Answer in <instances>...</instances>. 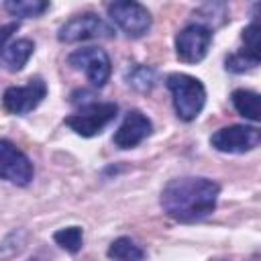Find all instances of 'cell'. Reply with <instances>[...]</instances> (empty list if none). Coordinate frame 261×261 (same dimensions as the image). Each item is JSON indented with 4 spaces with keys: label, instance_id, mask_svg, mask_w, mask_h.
Returning a JSON list of instances; mask_svg holds the SVG:
<instances>
[{
    "label": "cell",
    "instance_id": "obj_1",
    "mask_svg": "<svg viewBox=\"0 0 261 261\" xmlns=\"http://www.w3.org/2000/svg\"><path fill=\"white\" fill-rule=\"evenodd\" d=\"M220 186L208 177H177L161 192L163 210L179 222H196L206 218L214 208Z\"/></svg>",
    "mask_w": 261,
    "mask_h": 261
},
{
    "label": "cell",
    "instance_id": "obj_16",
    "mask_svg": "<svg viewBox=\"0 0 261 261\" xmlns=\"http://www.w3.org/2000/svg\"><path fill=\"white\" fill-rule=\"evenodd\" d=\"M53 239H55V243H57L61 249H65V251H69V253H77V251L82 249V245H84V232H82L80 226L61 228V230H57V232L53 234Z\"/></svg>",
    "mask_w": 261,
    "mask_h": 261
},
{
    "label": "cell",
    "instance_id": "obj_14",
    "mask_svg": "<svg viewBox=\"0 0 261 261\" xmlns=\"http://www.w3.org/2000/svg\"><path fill=\"white\" fill-rule=\"evenodd\" d=\"M108 257L114 261H143L145 259V251L128 237H120L116 241H112L110 249H108Z\"/></svg>",
    "mask_w": 261,
    "mask_h": 261
},
{
    "label": "cell",
    "instance_id": "obj_8",
    "mask_svg": "<svg viewBox=\"0 0 261 261\" xmlns=\"http://www.w3.org/2000/svg\"><path fill=\"white\" fill-rule=\"evenodd\" d=\"M67 63L73 69H82L88 75V80L98 88H102L108 82L110 71H112L108 53L98 47H84V49L73 51L67 57Z\"/></svg>",
    "mask_w": 261,
    "mask_h": 261
},
{
    "label": "cell",
    "instance_id": "obj_7",
    "mask_svg": "<svg viewBox=\"0 0 261 261\" xmlns=\"http://www.w3.org/2000/svg\"><path fill=\"white\" fill-rule=\"evenodd\" d=\"M212 43V31L206 24H188L175 37V53L184 63H198L206 57Z\"/></svg>",
    "mask_w": 261,
    "mask_h": 261
},
{
    "label": "cell",
    "instance_id": "obj_20",
    "mask_svg": "<svg viewBox=\"0 0 261 261\" xmlns=\"http://www.w3.org/2000/svg\"><path fill=\"white\" fill-rule=\"evenodd\" d=\"M16 27H18V24H14V22L0 27V53H2V49L6 47V41H8V39L12 37V33L16 31Z\"/></svg>",
    "mask_w": 261,
    "mask_h": 261
},
{
    "label": "cell",
    "instance_id": "obj_17",
    "mask_svg": "<svg viewBox=\"0 0 261 261\" xmlns=\"http://www.w3.org/2000/svg\"><path fill=\"white\" fill-rule=\"evenodd\" d=\"M243 43H245V47H243L241 53H245L247 57L259 61L261 59V51H259L261 45H259V27H257V22H251L243 31Z\"/></svg>",
    "mask_w": 261,
    "mask_h": 261
},
{
    "label": "cell",
    "instance_id": "obj_19",
    "mask_svg": "<svg viewBox=\"0 0 261 261\" xmlns=\"http://www.w3.org/2000/svg\"><path fill=\"white\" fill-rule=\"evenodd\" d=\"M257 63H259V61L247 57L245 53H234V55H230V57L226 59V69L232 71V73H245L247 69L255 67Z\"/></svg>",
    "mask_w": 261,
    "mask_h": 261
},
{
    "label": "cell",
    "instance_id": "obj_15",
    "mask_svg": "<svg viewBox=\"0 0 261 261\" xmlns=\"http://www.w3.org/2000/svg\"><path fill=\"white\" fill-rule=\"evenodd\" d=\"M4 8L12 16L33 18V16H41L49 8V2H45V0H8V2H4Z\"/></svg>",
    "mask_w": 261,
    "mask_h": 261
},
{
    "label": "cell",
    "instance_id": "obj_10",
    "mask_svg": "<svg viewBox=\"0 0 261 261\" xmlns=\"http://www.w3.org/2000/svg\"><path fill=\"white\" fill-rule=\"evenodd\" d=\"M35 175L31 159L10 141L0 139V177L16 184L27 186Z\"/></svg>",
    "mask_w": 261,
    "mask_h": 261
},
{
    "label": "cell",
    "instance_id": "obj_9",
    "mask_svg": "<svg viewBox=\"0 0 261 261\" xmlns=\"http://www.w3.org/2000/svg\"><path fill=\"white\" fill-rule=\"evenodd\" d=\"M47 96V84L41 77H31L24 86H10L2 94V104L10 114H27L35 110Z\"/></svg>",
    "mask_w": 261,
    "mask_h": 261
},
{
    "label": "cell",
    "instance_id": "obj_18",
    "mask_svg": "<svg viewBox=\"0 0 261 261\" xmlns=\"http://www.w3.org/2000/svg\"><path fill=\"white\" fill-rule=\"evenodd\" d=\"M128 84L139 88V90H151L153 84H155V71L151 67H145V65H137L128 71L126 75Z\"/></svg>",
    "mask_w": 261,
    "mask_h": 261
},
{
    "label": "cell",
    "instance_id": "obj_6",
    "mask_svg": "<svg viewBox=\"0 0 261 261\" xmlns=\"http://www.w3.org/2000/svg\"><path fill=\"white\" fill-rule=\"evenodd\" d=\"M259 141H261V130L257 126H247V124L224 126L210 137L212 147L222 153H247L255 149Z\"/></svg>",
    "mask_w": 261,
    "mask_h": 261
},
{
    "label": "cell",
    "instance_id": "obj_12",
    "mask_svg": "<svg viewBox=\"0 0 261 261\" xmlns=\"http://www.w3.org/2000/svg\"><path fill=\"white\" fill-rule=\"evenodd\" d=\"M33 51H35V43H33V41H29V39H18V41L8 43V45L2 49L0 61H2V65H4L8 71H20V69L27 65L29 57L33 55Z\"/></svg>",
    "mask_w": 261,
    "mask_h": 261
},
{
    "label": "cell",
    "instance_id": "obj_2",
    "mask_svg": "<svg viewBox=\"0 0 261 261\" xmlns=\"http://www.w3.org/2000/svg\"><path fill=\"white\" fill-rule=\"evenodd\" d=\"M165 84L173 96L175 114L186 122L194 120L202 112L204 102H206L204 84L188 73H171Z\"/></svg>",
    "mask_w": 261,
    "mask_h": 261
},
{
    "label": "cell",
    "instance_id": "obj_4",
    "mask_svg": "<svg viewBox=\"0 0 261 261\" xmlns=\"http://www.w3.org/2000/svg\"><path fill=\"white\" fill-rule=\"evenodd\" d=\"M108 16L116 22L118 29H122L133 39L143 37L151 29L149 10L143 4L133 2V0H116L108 4Z\"/></svg>",
    "mask_w": 261,
    "mask_h": 261
},
{
    "label": "cell",
    "instance_id": "obj_5",
    "mask_svg": "<svg viewBox=\"0 0 261 261\" xmlns=\"http://www.w3.org/2000/svg\"><path fill=\"white\" fill-rule=\"evenodd\" d=\"M59 41L63 43H77V41H88V39H110L114 37V29L100 16L86 12L77 14L71 20H67L59 29Z\"/></svg>",
    "mask_w": 261,
    "mask_h": 261
},
{
    "label": "cell",
    "instance_id": "obj_3",
    "mask_svg": "<svg viewBox=\"0 0 261 261\" xmlns=\"http://www.w3.org/2000/svg\"><path fill=\"white\" fill-rule=\"evenodd\" d=\"M116 114H118V106L114 102H92L86 104L80 112L67 116L65 124L82 137H96L110 120L116 118Z\"/></svg>",
    "mask_w": 261,
    "mask_h": 261
},
{
    "label": "cell",
    "instance_id": "obj_13",
    "mask_svg": "<svg viewBox=\"0 0 261 261\" xmlns=\"http://www.w3.org/2000/svg\"><path fill=\"white\" fill-rule=\"evenodd\" d=\"M232 106L237 108V112L253 122H259L261 118V110H259V94L251 92V90H234L232 92Z\"/></svg>",
    "mask_w": 261,
    "mask_h": 261
},
{
    "label": "cell",
    "instance_id": "obj_11",
    "mask_svg": "<svg viewBox=\"0 0 261 261\" xmlns=\"http://www.w3.org/2000/svg\"><path fill=\"white\" fill-rule=\"evenodd\" d=\"M151 130H153L151 120H149L141 110H130V112L124 116L122 124L116 128L112 141H114V145H116L118 149H133V147H137L141 141H145V139L151 135Z\"/></svg>",
    "mask_w": 261,
    "mask_h": 261
}]
</instances>
